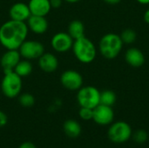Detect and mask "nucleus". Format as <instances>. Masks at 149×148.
Masks as SVG:
<instances>
[{
    "label": "nucleus",
    "instance_id": "28",
    "mask_svg": "<svg viewBox=\"0 0 149 148\" xmlns=\"http://www.w3.org/2000/svg\"><path fill=\"white\" fill-rule=\"evenodd\" d=\"M143 18H144V21L147 23V24H149V9H148L145 13H144V16H143Z\"/></svg>",
    "mask_w": 149,
    "mask_h": 148
},
{
    "label": "nucleus",
    "instance_id": "5",
    "mask_svg": "<svg viewBox=\"0 0 149 148\" xmlns=\"http://www.w3.org/2000/svg\"><path fill=\"white\" fill-rule=\"evenodd\" d=\"M133 130L131 126L126 121H116L111 124L108 131L107 137L114 144H122L127 142L132 138Z\"/></svg>",
    "mask_w": 149,
    "mask_h": 148
},
{
    "label": "nucleus",
    "instance_id": "19",
    "mask_svg": "<svg viewBox=\"0 0 149 148\" xmlns=\"http://www.w3.org/2000/svg\"><path fill=\"white\" fill-rule=\"evenodd\" d=\"M33 70V66L30 60L27 59H21L18 64L14 68V72L21 78L29 76Z\"/></svg>",
    "mask_w": 149,
    "mask_h": 148
},
{
    "label": "nucleus",
    "instance_id": "24",
    "mask_svg": "<svg viewBox=\"0 0 149 148\" xmlns=\"http://www.w3.org/2000/svg\"><path fill=\"white\" fill-rule=\"evenodd\" d=\"M79 115L80 119L86 121L91 120H93V109L87 108V107H80L79 111Z\"/></svg>",
    "mask_w": 149,
    "mask_h": 148
},
{
    "label": "nucleus",
    "instance_id": "14",
    "mask_svg": "<svg viewBox=\"0 0 149 148\" xmlns=\"http://www.w3.org/2000/svg\"><path fill=\"white\" fill-rule=\"evenodd\" d=\"M28 29L35 34H44L48 30V21L45 17L31 15L26 21Z\"/></svg>",
    "mask_w": 149,
    "mask_h": 148
},
{
    "label": "nucleus",
    "instance_id": "15",
    "mask_svg": "<svg viewBox=\"0 0 149 148\" xmlns=\"http://www.w3.org/2000/svg\"><path fill=\"white\" fill-rule=\"evenodd\" d=\"M31 15L45 17L52 10L50 0H30L28 3Z\"/></svg>",
    "mask_w": 149,
    "mask_h": 148
},
{
    "label": "nucleus",
    "instance_id": "22",
    "mask_svg": "<svg viewBox=\"0 0 149 148\" xmlns=\"http://www.w3.org/2000/svg\"><path fill=\"white\" fill-rule=\"evenodd\" d=\"M120 36V38H121L123 44H134L137 38V34L133 29L124 30Z\"/></svg>",
    "mask_w": 149,
    "mask_h": 148
},
{
    "label": "nucleus",
    "instance_id": "31",
    "mask_svg": "<svg viewBox=\"0 0 149 148\" xmlns=\"http://www.w3.org/2000/svg\"><path fill=\"white\" fill-rule=\"evenodd\" d=\"M65 1L66 3H79L80 0H64Z\"/></svg>",
    "mask_w": 149,
    "mask_h": 148
},
{
    "label": "nucleus",
    "instance_id": "30",
    "mask_svg": "<svg viewBox=\"0 0 149 148\" xmlns=\"http://www.w3.org/2000/svg\"><path fill=\"white\" fill-rule=\"evenodd\" d=\"M138 3H140L141 4H144V5H146V4H149V0H136Z\"/></svg>",
    "mask_w": 149,
    "mask_h": 148
},
{
    "label": "nucleus",
    "instance_id": "7",
    "mask_svg": "<svg viewBox=\"0 0 149 148\" xmlns=\"http://www.w3.org/2000/svg\"><path fill=\"white\" fill-rule=\"evenodd\" d=\"M21 58L27 60L38 59L45 53V46L37 40H25L18 49Z\"/></svg>",
    "mask_w": 149,
    "mask_h": 148
},
{
    "label": "nucleus",
    "instance_id": "12",
    "mask_svg": "<svg viewBox=\"0 0 149 148\" xmlns=\"http://www.w3.org/2000/svg\"><path fill=\"white\" fill-rule=\"evenodd\" d=\"M10 19L20 22H26L31 17L30 8L27 3L23 2H17L11 5L9 10Z\"/></svg>",
    "mask_w": 149,
    "mask_h": 148
},
{
    "label": "nucleus",
    "instance_id": "18",
    "mask_svg": "<svg viewBox=\"0 0 149 148\" xmlns=\"http://www.w3.org/2000/svg\"><path fill=\"white\" fill-rule=\"evenodd\" d=\"M67 33L73 38V40L80 38L85 36V25L80 20H72L67 29Z\"/></svg>",
    "mask_w": 149,
    "mask_h": 148
},
{
    "label": "nucleus",
    "instance_id": "9",
    "mask_svg": "<svg viewBox=\"0 0 149 148\" xmlns=\"http://www.w3.org/2000/svg\"><path fill=\"white\" fill-rule=\"evenodd\" d=\"M114 120V112L112 106L100 104L93 109V120L100 126H108Z\"/></svg>",
    "mask_w": 149,
    "mask_h": 148
},
{
    "label": "nucleus",
    "instance_id": "20",
    "mask_svg": "<svg viewBox=\"0 0 149 148\" xmlns=\"http://www.w3.org/2000/svg\"><path fill=\"white\" fill-rule=\"evenodd\" d=\"M117 97L114 92L111 90H105L102 92H100V104L113 106L116 102Z\"/></svg>",
    "mask_w": 149,
    "mask_h": 148
},
{
    "label": "nucleus",
    "instance_id": "16",
    "mask_svg": "<svg viewBox=\"0 0 149 148\" xmlns=\"http://www.w3.org/2000/svg\"><path fill=\"white\" fill-rule=\"evenodd\" d=\"M126 62L133 67H141L145 63V56L143 52L135 47H132L126 51Z\"/></svg>",
    "mask_w": 149,
    "mask_h": 148
},
{
    "label": "nucleus",
    "instance_id": "3",
    "mask_svg": "<svg viewBox=\"0 0 149 148\" xmlns=\"http://www.w3.org/2000/svg\"><path fill=\"white\" fill-rule=\"evenodd\" d=\"M123 47V42L120 36L115 33H107L104 35L99 43V49L101 55L107 59L115 58Z\"/></svg>",
    "mask_w": 149,
    "mask_h": 148
},
{
    "label": "nucleus",
    "instance_id": "25",
    "mask_svg": "<svg viewBox=\"0 0 149 148\" xmlns=\"http://www.w3.org/2000/svg\"><path fill=\"white\" fill-rule=\"evenodd\" d=\"M8 123V116L7 114L0 110V128L3 127L7 125Z\"/></svg>",
    "mask_w": 149,
    "mask_h": 148
},
{
    "label": "nucleus",
    "instance_id": "10",
    "mask_svg": "<svg viewBox=\"0 0 149 148\" xmlns=\"http://www.w3.org/2000/svg\"><path fill=\"white\" fill-rule=\"evenodd\" d=\"M73 38L67 32H58L54 34L51 40L52 48L59 53H65L70 51L73 44Z\"/></svg>",
    "mask_w": 149,
    "mask_h": 148
},
{
    "label": "nucleus",
    "instance_id": "11",
    "mask_svg": "<svg viewBox=\"0 0 149 148\" xmlns=\"http://www.w3.org/2000/svg\"><path fill=\"white\" fill-rule=\"evenodd\" d=\"M21 60V55L18 50H7L0 58V65L3 72H13L16 65Z\"/></svg>",
    "mask_w": 149,
    "mask_h": 148
},
{
    "label": "nucleus",
    "instance_id": "4",
    "mask_svg": "<svg viewBox=\"0 0 149 148\" xmlns=\"http://www.w3.org/2000/svg\"><path fill=\"white\" fill-rule=\"evenodd\" d=\"M23 81L14 71L5 72L1 82V90L4 97L8 99L17 98L22 92Z\"/></svg>",
    "mask_w": 149,
    "mask_h": 148
},
{
    "label": "nucleus",
    "instance_id": "23",
    "mask_svg": "<svg viewBox=\"0 0 149 148\" xmlns=\"http://www.w3.org/2000/svg\"><path fill=\"white\" fill-rule=\"evenodd\" d=\"M132 138L136 144L142 145L148 140V133L144 129H139L134 133L132 134Z\"/></svg>",
    "mask_w": 149,
    "mask_h": 148
},
{
    "label": "nucleus",
    "instance_id": "8",
    "mask_svg": "<svg viewBox=\"0 0 149 148\" xmlns=\"http://www.w3.org/2000/svg\"><path fill=\"white\" fill-rule=\"evenodd\" d=\"M60 83L69 91H78L83 86V78L75 70H66L60 76Z\"/></svg>",
    "mask_w": 149,
    "mask_h": 148
},
{
    "label": "nucleus",
    "instance_id": "29",
    "mask_svg": "<svg viewBox=\"0 0 149 148\" xmlns=\"http://www.w3.org/2000/svg\"><path fill=\"white\" fill-rule=\"evenodd\" d=\"M107 3H109V4H117L119 3L121 0H104Z\"/></svg>",
    "mask_w": 149,
    "mask_h": 148
},
{
    "label": "nucleus",
    "instance_id": "1",
    "mask_svg": "<svg viewBox=\"0 0 149 148\" xmlns=\"http://www.w3.org/2000/svg\"><path fill=\"white\" fill-rule=\"evenodd\" d=\"M28 32L26 22L10 19L0 26V44L6 50H18L26 40Z\"/></svg>",
    "mask_w": 149,
    "mask_h": 148
},
{
    "label": "nucleus",
    "instance_id": "6",
    "mask_svg": "<svg viewBox=\"0 0 149 148\" xmlns=\"http://www.w3.org/2000/svg\"><path fill=\"white\" fill-rule=\"evenodd\" d=\"M77 101L80 107L94 109L100 104V92L94 86H82L78 90Z\"/></svg>",
    "mask_w": 149,
    "mask_h": 148
},
{
    "label": "nucleus",
    "instance_id": "27",
    "mask_svg": "<svg viewBox=\"0 0 149 148\" xmlns=\"http://www.w3.org/2000/svg\"><path fill=\"white\" fill-rule=\"evenodd\" d=\"M18 148H37V147L31 141H24L19 145Z\"/></svg>",
    "mask_w": 149,
    "mask_h": 148
},
{
    "label": "nucleus",
    "instance_id": "17",
    "mask_svg": "<svg viewBox=\"0 0 149 148\" xmlns=\"http://www.w3.org/2000/svg\"><path fill=\"white\" fill-rule=\"evenodd\" d=\"M65 134L71 139H77L82 133L81 125L75 120H67L63 124Z\"/></svg>",
    "mask_w": 149,
    "mask_h": 148
},
{
    "label": "nucleus",
    "instance_id": "26",
    "mask_svg": "<svg viewBox=\"0 0 149 148\" xmlns=\"http://www.w3.org/2000/svg\"><path fill=\"white\" fill-rule=\"evenodd\" d=\"M63 0H50V3L52 6V9H58L62 5Z\"/></svg>",
    "mask_w": 149,
    "mask_h": 148
},
{
    "label": "nucleus",
    "instance_id": "2",
    "mask_svg": "<svg viewBox=\"0 0 149 148\" xmlns=\"http://www.w3.org/2000/svg\"><path fill=\"white\" fill-rule=\"evenodd\" d=\"M75 58L83 64L92 63L97 54V50L94 44L86 36L75 39L72 47Z\"/></svg>",
    "mask_w": 149,
    "mask_h": 148
},
{
    "label": "nucleus",
    "instance_id": "21",
    "mask_svg": "<svg viewBox=\"0 0 149 148\" xmlns=\"http://www.w3.org/2000/svg\"><path fill=\"white\" fill-rule=\"evenodd\" d=\"M18 98V103L20 106L25 108H30L35 105V98L32 94L24 92V93H20Z\"/></svg>",
    "mask_w": 149,
    "mask_h": 148
},
{
    "label": "nucleus",
    "instance_id": "13",
    "mask_svg": "<svg viewBox=\"0 0 149 148\" xmlns=\"http://www.w3.org/2000/svg\"><path fill=\"white\" fill-rule=\"evenodd\" d=\"M38 60V66L44 72L52 73L58 68V59L53 53L45 52Z\"/></svg>",
    "mask_w": 149,
    "mask_h": 148
}]
</instances>
